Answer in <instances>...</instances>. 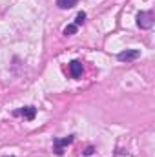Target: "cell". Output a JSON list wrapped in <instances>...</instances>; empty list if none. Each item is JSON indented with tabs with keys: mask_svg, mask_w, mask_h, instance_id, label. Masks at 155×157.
<instances>
[{
	"mask_svg": "<svg viewBox=\"0 0 155 157\" xmlns=\"http://www.w3.org/2000/svg\"><path fill=\"white\" fill-rule=\"evenodd\" d=\"M137 26L141 29H150L153 26V11H141L137 15Z\"/></svg>",
	"mask_w": 155,
	"mask_h": 157,
	"instance_id": "6da1fadb",
	"label": "cell"
},
{
	"mask_svg": "<svg viewBox=\"0 0 155 157\" xmlns=\"http://www.w3.org/2000/svg\"><path fill=\"white\" fill-rule=\"evenodd\" d=\"M71 143H73V135H68V137H62V139H55L53 141V152L57 155H62L64 154V146H68Z\"/></svg>",
	"mask_w": 155,
	"mask_h": 157,
	"instance_id": "7a4b0ae2",
	"label": "cell"
},
{
	"mask_svg": "<svg viewBox=\"0 0 155 157\" xmlns=\"http://www.w3.org/2000/svg\"><path fill=\"white\" fill-rule=\"evenodd\" d=\"M141 57V49H126V51H120L117 55V59L120 62H130V60H135Z\"/></svg>",
	"mask_w": 155,
	"mask_h": 157,
	"instance_id": "3957f363",
	"label": "cell"
},
{
	"mask_svg": "<svg viewBox=\"0 0 155 157\" xmlns=\"http://www.w3.org/2000/svg\"><path fill=\"white\" fill-rule=\"evenodd\" d=\"M13 115H22V117L28 119V121H33L35 115H37V108H33V106H26V108H22V110L13 112Z\"/></svg>",
	"mask_w": 155,
	"mask_h": 157,
	"instance_id": "277c9868",
	"label": "cell"
},
{
	"mask_svg": "<svg viewBox=\"0 0 155 157\" xmlns=\"http://www.w3.org/2000/svg\"><path fill=\"white\" fill-rule=\"evenodd\" d=\"M70 75L73 78H78L82 75V62H78V60H71L70 62Z\"/></svg>",
	"mask_w": 155,
	"mask_h": 157,
	"instance_id": "5b68a950",
	"label": "cell"
},
{
	"mask_svg": "<svg viewBox=\"0 0 155 157\" xmlns=\"http://www.w3.org/2000/svg\"><path fill=\"white\" fill-rule=\"evenodd\" d=\"M77 4V0H57V6L60 9H71Z\"/></svg>",
	"mask_w": 155,
	"mask_h": 157,
	"instance_id": "8992f818",
	"label": "cell"
},
{
	"mask_svg": "<svg viewBox=\"0 0 155 157\" xmlns=\"http://www.w3.org/2000/svg\"><path fill=\"white\" fill-rule=\"evenodd\" d=\"M77 26H75V24H70V26H66V29H64V35H66V37H71V35H75V33H77Z\"/></svg>",
	"mask_w": 155,
	"mask_h": 157,
	"instance_id": "52a82bcc",
	"label": "cell"
},
{
	"mask_svg": "<svg viewBox=\"0 0 155 157\" xmlns=\"http://www.w3.org/2000/svg\"><path fill=\"white\" fill-rule=\"evenodd\" d=\"M84 20H86V13H84V11H80V13H78L77 15V18H75V26H82V24H84Z\"/></svg>",
	"mask_w": 155,
	"mask_h": 157,
	"instance_id": "ba28073f",
	"label": "cell"
}]
</instances>
